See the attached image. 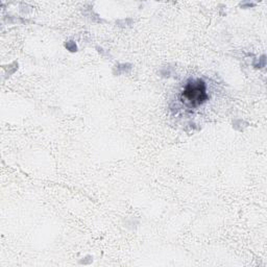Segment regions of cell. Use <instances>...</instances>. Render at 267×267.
<instances>
[{
	"instance_id": "2",
	"label": "cell",
	"mask_w": 267,
	"mask_h": 267,
	"mask_svg": "<svg viewBox=\"0 0 267 267\" xmlns=\"http://www.w3.org/2000/svg\"><path fill=\"white\" fill-rule=\"evenodd\" d=\"M131 64H118L115 66L114 68V74L115 75H121V74L127 73L131 71Z\"/></svg>"
},
{
	"instance_id": "5",
	"label": "cell",
	"mask_w": 267,
	"mask_h": 267,
	"mask_svg": "<svg viewBox=\"0 0 267 267\" xmlns=\"http://www.w3.org/2000/svg\"><path fill=\"white\" fill-rule=\"evenodd\" d=\"M240 5L243 8H249V7H252L256 5V3H254V2H241Z\"/></svg>"
},
{
	"instance_id": "4",
	"label": "cell",
	"mask_w": 267,
	"mask_h": 267,
	"mask_svg": "<svg viewBox=\"0 0 267 267\" xmlns=\"http://www.w3.org/2000/svg\"><path fill=\"white\" fill-rule=\"evenodd\" d=\"M254 66H255V68H259V69L264 68L266 66V56L263 54V56L258 60L257 63H254Z\"/></svg>"
},
{
	"instance_id": "3",
	"label": "cell",
	"mask_w": 267,
	"mask_h": 267,
	"mask_svg": "<svg viewBox=\"0 0 267 267\" xmlns=\"http://www.w3.org/2000/svg\"><path fill=\"white\" fill-rule=\"evenodd\" d=\"M65 47L66 49H67L68 51H70V52H76L77 51V45L76 43L74 41H66L65 43Z\"/></svg>"
},
{
	"instance_id": "1",
	"label": "cell",
	"mask_w": 267,
	"mask_h": 267,
	"mask_svg": "<svg viewBox=\"0 0 267 267\" xmlns=\"http://www.w3.org/2000/svg\"><path fill=\"white\" fill-rule=\"evenodd\" d=\"M183 98H185L186 101H188L193 107L203 103L208 98L205 82L202 79L189 82L183 91Z\"/></svg>"
}]
</instances>
